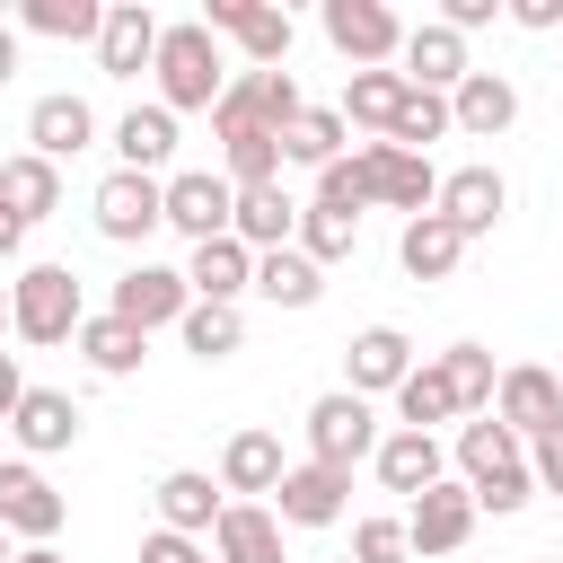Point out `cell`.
<instances>
[{
	"label": "cell",
	"instance_id": "cell-1",
	"mask_svg": "<svg viewBox=\"0 0 563 563\" xmlns=\"http://www.w3.org/2000/svg\"><path fill=\"white\" fill-rule=\"evenodd\" d=\"M150 70H158V106H167V114H211V106L229 97V62H220V35H211L202 18L158 26Z\"/></svg>",
	"mask_w": 563,
	"mask_h": 563
},
{
	"label": "cell",
	"instance_id": "cell-2",
	"mask_svg": "<svg viewBox=\"0 0 563 563\" xmlns=\"http://www.w3.org/2000/svg\"><path fill=\"white\" fill-rule=\"evenodd\" d=\"M79 273L70 264H26L18 282H9V334L18 343H70L79 334Z\"/></svg>",
	"mask_w": 563,
	"mask_h": 563
},
{
	"label": "cell",
	"instance_id": "cell-3",
	"mask_svg": "<svg viewBox=\"0 0 563 563\" xmlns=\"http://www.w3.org/2000/svg\"><path fill=\"white\" fill-rule=\"evenodd\" d=\"M88 220H97V238H114V246H141L150 229H167V176H132V167L97 176V194H88Z\"/></svg>",
	"mask_w": 563,
	"mask_h": 563
},
{
	"label": "cell",
	"instance_id": "cell-4",
	"mask_svg": "<svg viewBox=\"0 0 563 563\" xmlns=\"http://www.w3.org/2000/svg\"><path fill=\"white\" fill-rule=\"evenodd\" d=\"M369 449H378V405H369V396L334 387V396H317V405H308V457H317V466L352 475Z\"/></svg>",
	"mask_w": 563,
	"mask_h": 563
},
{
	"label": "cell",
	"instance_id": "cell-5",
	"mask_svg": "<svg viewBox=\"0 0 563 563\" xmlns=\"http://www.w3.org/2000/svg\"><path fill=\"white\" fill-rule=\"evenodd\" d=\"M325 44H334L352 70H396L405 18H396L387 0H325Z\"/></svg>",
	"mask_w": 563,
	"mask_h": 563
},
{
	"label": "cell",
	"instance_id": "cell-6",
	"mask_svg": "<svg viewBox=\"0 0 563 563\" xmlns=\"http://www.w3.org/2000/svg\"><path fill=\"white\" fill-rule=\"evenodd\" d=\"M211 141H220V176L246 194V185H282V132H264L238 97L211 106Z\"/></svg>",
	"mask_w": 563,
	"mask_h": 563
},
{
	"label": "cell",
	"instance_id": "cell-7",
	"mask_svg": "<svg viewBox=\"0 0 563 563\" xmlns=\"http://www.w3.org/2000/svg\"><path fill=\"white\" fill-rule=\"evenodd\" d=\"M352 158H361L369 202H387V211H405V220H422V211L440 202V167H431V158H413V150H396V141H361Z\"/></svg>",
	"mask_w": 563,
	"mask_h": 563
},
{
	"label": "cell",
	"instance_id": "cell-8",
	"mask_svg": "<svg viewBox=\"0 0 563 563\" xmlns=\"http://www.w3.org/2000/svg\"><path fill=\"white\" fill-rule=\"evenodd\" d=\"M202 26H211V35H238L246 70H290V9H264V0H202Z\"/></svg>",
	"mask_w": 563,
	"mask_h": 563
},
{
	"label": "cell",
	"instance_id": "cell-9",
	"mask_svg": "<svg viewBox=\"0 0 563 563\" xmlns=\"http://www.w3.org/2000/svg\"><path fill=\"white\" fill-rule=\"evenodd\" d=\"M493 422L528 449V440H545L554 422H563V378L554 369H537V361H519V369H501V387H493Z\"/></svg>",
	"mask_w": 563,
	"mask_h": 563
},
{
	"label": "cell",
	"instance_id": "cell-10",
	"mask_svg": "<svg viewBox=\"0 0 563 563\" xmlns=\"http://www.w3.org/2000/svg\"><path fill=\"white\" fill-rule=\"evenodd\" d=\"M431 211H440V220H449V229L475 246V238H493V229H501V211H510V176L475 158V167L440 176V202H431Z\"/></svg>",
	"mask_w": 563,
	"mask_h": 563
},
{
	"label": "cell",
	"instance_id": "cell-11",
	"mask_svg": "<svg viewBox=\"0 0 563 563\" xmlns=\"http://www.w3.org/2000/svg\"><path fill=\"white\" fill-rule=\"evenodd\" d=\"M62 519H70V501H62L26 457H0V528H9V537H26V545H53V537H62Z\"/></svg>",
	"mask_w": 563,
	"mask_h": 563
},
{
	"label": "cell",
	"instance_id": "cell-12",
	"mask_svg": "<svg viewBox=\"0 0 563 563\" xmlns=\"http://www.w3.org/2000/svg\"><path fill=\"white\" fill-rule=\"evenodd\" d=\"M106 308H114L123 325L158 334V325H176V317L194 308V290H185V273H176V264H150V255H141V264L114 282V299H106Z\"/></svg>",
	"mask_w": 563,
	"mask_h": 563
},
{
	"label": "cell",
	"instance_id": "cell-13",
	"mask_svg": "<svg viewBox=\"0 0 563 563\" xmlns=\"http://www.w3.org/2000/svg\"><path fill=\"white\" fill-rule=\"evenodd\" d=\"M466 537H475V493H466V484L440 475L431 493H413V510H405V545H413L422 563H431V554H457Z\"/></svg>",
	"mask_w": 563,
	"mask_h": 563
},
{
	"label": "cell",
	"instance_id": "cell-14",
	"mask_svg": "<svg viewBox=\"0 0 563 563\" xmlns=\"http://www.w3.org/2000/svg\"><path fill=\"white\" fill-rule=\"evenodd\" d=\"M466 70H475V62H466V35H449L440 18L405 26V44H396V79H405V88H431V97H449Z\"/></svg>",
	"mask_w": 563,
	"mask_h": 563
},
{
	"label": "cell",
	"instance_id": "cell-15",
	"mask_svg": "<svg viewBox=\"0 0 563 563\" xmlns=\"http://www.w3.org/2000/svg\"><path fill=\"white\" fill-rule=\"evenodd\" d=\"M229 211H238V185L229 176H211V167H185V176H167V229L176 238H229Z\"/></svg>",
	"mask_w": 563,
	"mask_h": 563
},
{
	"label": "cell",
	"instance_id": "cell-16",
	"mask_svg": "<svg viewBox=\"0 0 563 563\" xmlns=\"http://www.w3.org/2000/svg\"><path fill=\"white\" fill-rule=\"evenodd\" d=\"M343 510H352V475H334V466H317V457L273 484V519H282V528H334Z\"/></svg>",
	"mask_w": 563,
	"mask_h": 563
},
{
	"label": "cell",
	"instance_id": "cell-17",
	"mask_svg": "<svg viewBox=\"0 0 563 563\" xmlns=\"http://www.w3.org/2000/svg\"><path fill=\"white\" fill-rule=\"evenodd\" d=\"M405 369H413L405 325H361V334L343 343V387H352V396H396Z\"/></svg>",
	"mask_w": 563,
	"mask_h": 563
},
{
	"label": "cell",
	"instance_id": "cell-18",
	"mask_svg": "<svg viewBox=\"0 0 563 563\" xmlns=\"http://www.w3.org/2000/svg\"><path fill=\"white\" fill-rule=\"evenodd\" d=\"M158 53V18L150 0H106V26H97V70L106 79H141Z\"/></svg>",
	"mask_w": 563,
	"mask_h": 563
},
{
	"label": "cell",
	"instance_id": "cell-19",
	"mask_svg": "<svg viewBox=\"0 0 563 563\" xmlns=\"http://www.w3.org/2000/svg\"><path fill=\"white\" fill-rule=\"evenodd\" d=\"M519 123V88L501 79V70H466L457 88H449V132H466V141H501Z\"/></svg>",
	"mask_w": 563,
	"mask_h": 563
},
{
	"label": "cell",
	"instance_id": "cell-20",
	"mask_svg": "<svg viewBox=\"0 0 563 563\" xmlns=\"http://www.w3.org/2000/svg\"><path fill=\"white\" fill-rule=\"evenodd\" d=\"M369 466H378V484H387V493H405V501H413V493H431V484L449 475V449H440L431 431H405V422H396V431H378Z\"/></svg>",
	"mask_w": 563,
	"mask_h": 563
},
{
	"label": "cell",
	"instance_id": "cell-21",
	"mask_svg": "<svg viewBox=\"0 0 563 563\" xmlns=\"http://www.w3.org/2000/svg\"><path fill=\"white\" fill-rule=\"evenodd\" d=\"M150 501H158V528H167V537H211V519L229 510L202 466H167V475L150 484Z\"/></svg>",
	"mask_w": 563,
	"mask_h": 563
},
{
	"label": "cell",
	"instance_id": "cell-22",
	"mask_svg": "<svg viewBox=\"0 0 563 563\" xmlns=\"http://www.w3.org/2000/svg\"><path fill=\"white\" fill-rule=\"evenodd\" d=\"M26 141H35V158H79L88 141H97V114H88V97H70V88H53V97H35L26 106Z\"/></svg>",
	"mask_w": 563,
	"mask_h": 563
},
{
	"label": "cell",
	"instance_id": "cell-23",
	"mask_svg": "<svg viewBox=\"0 0 563 563\" xmlns=\"http://www.w3.org/2000/svg\"><path fill=\"white\" fill-rule=\"evenodd\" d=\"M185 290L211 299V308H238V299L255 290V255H246L238 238H202V246L185 255Z\"/></svg>",
	"mask_w": 563,
	"mask_h": 563
},
{
	"label": "cell",
	"instance_id": "cell-24",
	"mask_svg": "<svg viewBox=\"0 0 563 563\" xmlns=\"http://www.w3.org/2000/svg\"><path fill=\"white\" fill-rule=\"evenodd\" d=\"M211 563H282V519L264 501H229L211 519Z\"/></svg>",
	"mask_w": 563,
	"mask_h": 563
},
{
	"label": "cell",
	"instance_id": "cell-25",
	"mask_svg": "<svg viewBox=\"0 0 563 563\" xmlns=\"http://www.w3.org/2000/svg\"><path fill=\"white\" fill-rule=\"evenodd\" d=\"M290 229H299V202H290L282 185H246V194H238V211H229V238H238L246 255L290 246Z\"/></svg>",
	"mask_w": 563,
	"mask_h": 563
},
{
	"label": "cell",
	"instance_id": "cell-26",
	"mask_svg": "<svg viewBox=\"0 0 563 563\" xmlns=\"http://www.w3.org/2000/svg\"><path fill=\"white\" fill-rule=\"evenodd\" d=\"M9 431H18V449H26V457H53V449H70V440H79V405H70L62 387H26V396H18V413H9Z\"/></svg>",
	"mask_w": 563,
	"mask_h": 563
},
{
	"label": "cell",
	"instance_id": "cell-27",
	"mask_svg": "<svg viewBox=\"0 0 563 563\" xmlns=\"http://www.w3.org/2000/svg\"><path fill=\"white\" fill-rule=\"evenodd\" d=\"M167 158H176V114H167V106H132V114L114 123V167L158 176Z\"/></svg>",
	"mask_w": 563,
	"mask_h": 563
},
{
	"label": "cell",
	"instance_id": "cell-28",
	"mask_svg": "<svg viewBox=\"0 0 563 563\" xmlns=\"http://www.w3.org/2000/svg\"><path fill=\"white\" fill-rule=\"evenodd\" d=\"M396 264H405L413 282H449V273L466 264V238H457L440 211H422V220H405V238H396Z\"/></svg>",
	"mask_w": 563,
	"mask_h": 563
},
{
	"label": "cell",
	"instance_id": "cell-29",
	"mask_svg": "<svg viewBox=\"0 0 563 563\" xmlns=\"http://www.w3.org/2000/svg\"><path fill=\"white\" fill-rule=\"evenodd\" d=\"M70 343L88 352V369H97V378H132V369H141V352H150V334H141V325H123L114 308L79 317V334H70Z\"/></svg>",
	"mask_w": 563,
	"mask_h": 563
},
{
	"label": "cell",
	"instance_id": "cell-30",
	"mask_svg": "<svg viewBox=\"0 0 563 563\" xmlns=\"http://www.w3.org/2000/svg\"><path fill=\"white\" fill-rule=\"evenodd\" d=\"M282 475H290V457H282L273 431H229V449H220V493H273Z\"/></svg>",
	"mask_w": 563,
	"mask_h": 563
},
{
	"label": "cell",
	"instance_id": "cell-31",
	"mask_svg": "<svg viewBox=\"0 0 563 563\" xmlns=\"http://www.w3.org/2000/svg\"><path fill=\"white\" fill-rule=\"evenodd\" d=\"M0 202L35 229V220H53L62 211V167L53 158H35V150H18V158H0Z\"/></svg>",
	"mask_w": 563,
	"mask_h": 563
},
{
	"label": "cell",
	"instance_id": "cell-32",
	"mask_svg": "<svg viewBox=\"0 0 563 563\" xmlns=\"http://www.w3.org/2000/svg\"><path fill=\"white\" fill-rule=\"evenodd\" d=\"M229 97H238L264 132H290V123H299V106H308L290 70H238V79H229Z\"/></svg>",
	"mask_w": 563,
	"mask_h": 563
},
{
	"label": "cell",
	"instance_id": "cell-33",
	"mask_svg": "<svg viewBox=\"0 0 563 563\" xmlns=\"http://www.w3.org/2000/svg\"><path fill=\"white\" fill-rule=\"evenodd\" d=\"M396 106H405V79H396V70H352V79H343V106H334V114H343V132L361 123V132H378V141H387Z\"/></svg>",
	"mask_w": 563,
	"mask_h": 563
},
{
	"label": "cell",
	"instance_id": "cell-34",
	"mask_svg": "<svg viewBox=\"0 0 563 563\" xmlns=\"http://www.w3.org/2000/svg\"><path fill=\"white\" fill-rule=\"evenodd\" d=\"M255 290H264L273 308H317V299H325V273H317L299 246H273V255H255Z\"/></svg>",
	"mask_w": 563,
	"mask_h": 563
},
{
	"label": "cell",
	"instance_id": "cell-35",
	"mask_svg": "<svg viewBox=\"0 0 563 563\" xmlns=\"http://www.w3.org/2000/svg\"><path fill=\"white\" fill-rule=\"evenodd\" d=\"M18 26L26 35H53V44H97L106 0H18Z\"/></svg>",
	"mask_w": 563,
	"mask_h": 563
},
{
	"label": "cell",
	"instance_id": "cell-36",
	"mask_svg": "<svg viewBox=\"0 0 563 563\" xmlns=\"http://www.w3.org/2000/svg\"><path fill=\"white\" fill-rule=\"evenodd\" d=\"M343 141H352V132H343V114H334V106H299V123L282 132V167H334V158H343Z\"/></svg>",
	"mask_w": 563,
	"mask_h": 563
},
{
	"label": "cell",
	"instance_id": "cell-37",
	"mask_svg": "<svg viewBox=\"0 0 563 563\" xmlns=\"http://www.w3.org/2000/svg\"><path fill=\"white\" fill-rule=\"evenodd\" d=\"M431 361H440V378H449L457 413H493V387H501V369H493V352H484V343H449V352H431Z\"/></svg>",
	"mask_w": 563,
	"mask_h": 563
},
{
	"label": "cell",
	"instance_id": "cell-38",
	"mask_svg": "<svg viewBox=\"0 0 563 563\" xmlns=\"http://www.w3.org/2000/svg\"><path fill=\"white\" fill-rule=\"evenodd\" d=\"M396 413H405V431H431V440H440V422H457V396H449L440 361H413V369H405V387H396Z\"/></svg>",
	"mask_w": 563,
	"mask_h": 563
},
{
	"label": "cell",
	"instance_id": "cell-39",
	"mask_svg": "<svg viewBox=\"0 0 563 563\" xmlns=\"http://www.w3.org/2000/svg\"><path fill=\"white\" fill-rule=\"evenodd\" d=\"M176 334H185V352H194V361H229V352L246 343V317H238V308H211V299H194V308L176 317Z\"/></svg>",
	"mask_w": 563,
	"mask_h": 563
},
{
	"label": "cell",
	"instance_id": "cell-40",
	"mask_svg": "<svg viewBox=\"0 0 563 563\" xmlns=\"http://www.w3.org/2000/svg\"><path fill=\"white\" fill-rule=\"evenodd\" d=\"M387 141H396V150H413V158H431V141H449V97H431V88H405V106H396Z\"/></svg>",
	"mask_w": 563,
	"mask_h": 563
},
{
	"label": "cell",
	"instance_id": "cell-41",
	"mask_svg": "<svg viewBox=\"0 0 563 563\" xmlns=\"http://www.w3.org/2000/svg\"><path fill=\"white\" fill-rule=\"evenodd\" d=\"M290 246H299V255L325 273V264H343V255L361 246V220H334V211H308V202H299V229H290Z\"/></svg>",
	"mask_w": 563,
	"mask_h": 563
},
{
	"label": "cell",
	"instance_id": "cell-42",
	"mask_svg": "<svg viewBox=\"0 0 563 563\" xmlns=\"http://www.w3.org/2000/svg\"><path fill=\"white\" fill-rule=\"evenodd\" d=\"M519 457H528V449H519V440H510L493 413L457 422V466H466V484H475V475H493V466H519Z\"/></svg>",
	"mask_w": 563,
	"mask_h": 563
},
{
	"label": "cell",
	"instance_id": "cell-43",
	"mask_svg": "<svg viewBox=\"0 0 563 563\" xmlns=\"http://www.w3.org/2000/svg\"><path fill=\"white\" fill-rule=\"evenodd\" d=\"M308 211H334V220H361V211H369V185H361V158H334V167H317V194H308Z\"/></svg>",
	"mask_w": 563,
	"mask_h": 563
},
{
	"label": "cell",
	"instance_id": "cell-44",
	"mask_svg": "<svg viewBox=\"0 0 563 563\" xmlns=\"http://www.w3.org/2000/svg\"><path fill=\"white\" fill-rule=\"evenodd\" d=\"M466 493H475V519H484V510H493V519H510V510H528L537 475H528V457H519V466H493V475H475Z\"/></svg>",
	"mask_w": 563,
	"mask_h": 563
},
{
	"label": "cell",
	"instance_id": "cell-45",
	"mask_svg": "<svg viewBox=\"0 0 563 563\" xmlns=\"http://www.w3.org/2000/svg\"><path fill=\"white\" fill-rule=\"evenodd\" d=\"M352 563H413L405 519H361V528H352Z\"/></svg>",
	"mask_w": 563,
	"mask_h": 563
},
{
	"label": "cell",
	"instance_id": "cell-46",
	"mask_svg": "<svg viewBox=\"0 0 563 563\" xmlns=\"http://www.w3.org/2000/svg\"><path fill=\"white\" fill-rule=\"evenodd\" d=\"M528 475H537V493L563 501V422H554L545 440H528Z\"/></svg>",
	"mask_w": 563,
	"mask_h": 563
},
{
	"label": "cell",
	"instance_id": "cell-47",
	"mask_svg": "<svg viewBox=\"0 0 563 563\" xmlns=\"http://www.w3.org/2000/svg\"><path fill=\"white\" fill-rule=\"evenodd\" d=\"M132 563H211V545H202V537H167V528H150Z\"/></svg>",
	"mask_w": 563,
	"mask_h": 563
},
{
	"label": "cell",
	"instance_id": "cell-48",
	"mask_svg": "<svg viewBox=\"0 0 563 563\" xmlns=\"http://www.w3.org/2000/svg\"><path fill=\"white\" fill-rule=\"evenodd\" d=\"M501 18L528 26V35H554V26H563V0H501Z\"/></svg>",
	"mask_w": 563,
	"mask_h": 563
},
{
	"label": "cell",
	"instance_id": "cell-49",
	"mask_svg": "<svg viewBox=\"0 0 563 563\" xmlns=\"http://www.w3.org/2000/svg\"><path fill=\"white\" fill-rule=\"evenodd\" d=\"M493 18H501V0H449V9H440L449 35H475V26H493Z\"/></svg>",
	"mask_w": 563,
	"mask_h": 563
},
{
	"label": "cell",
	"instance_id": "cell-50",
	"mask_svg": "<svg viewBox=\"0 0 563 563\" xmlns=\"http://www.w3.org/2000/svg\"><path fill=\"white\" fill-rule=\"evenodd\" d=\"M18 396H26V369H18V352H0V422L18 413Z\"/></svg>",
	"mask_w": 563,
	"mask_h": 563
},
{
	"label": "cell",
	"instance_id": "cell-51",
	"mask_svg": "<svg viewBox=\"0 0 563 563\" xmlns=\"http://www.w3.org/2000/svg\"><path fill=\"white\" fill-rule=\"evenodd\" d=\"M18 246H26V220H18V211H9V202H0V264H9V255H18Z\"/></svg>",
	"mask_w": 563,
	"mask_h": 563
},
{
	"label": "cell",
	"instance_id": "cell-52",
	"mask_svg": "<svg viewBox=\"0 0 563 563\" xmlns=\"http://www.w3.org/2000/svg\"><path fill=\"white\" fill-rule=\"evenodd\" d=\"M18 79V26H0V88Z\"/></svg>",
	"mask_w": 563,
	"mask_h": 563
},
{
	"label": "cell",
	"instance_id": "cell-53",
	"mask_svg": "<svg viewBox=\"0 0 563 563\" xmlns=\"http://www.w3.org/2000/svg\"><path fill=\"white\" fill-rule=\"evenodd\" d=\"M18 563H62V554L53 545H18Z\"/></svg>",
	"mask_w": 563,
	"mask_h": 563
},
{
	"label": "cell",
	"instance_id": "cell-54",
	"mask_svg": "<svg viewBox=\"0 0 563 563\" xmlns=\"http://www.w3.org/2000/svg\"><path fill=\"white\" fill-rule=\"evenodd\" d=\"M0 563H18V545H9V528H0Z\"/></svg>",
	"mask_w": 563,
	"mask_h": 563
},
{
	"label": "cell",
	"instance_id": "cell-55",
	"mask_svg": "<svg viewBox=\"0 0 563 563\" xmlns=\"http://www.w3.org/2000/svg\"><path fill=\"white\" fill-rule=\"evenodd\" d=\"M0 334H9V282H0Z\"/></svg>",
	"mask_w": 563,
	"mask_h": 563
},
{
	"label": "cell",
	"instance_id": "cell-56",
	"mask_svg": "<svg viewBox=\"0 0 563 563\" xmlns=\"http://www.w3.org/2000/svg\"><path fill=\"white\" fill-rule=\"evenodd\" d=\"M343 563H352V554H343Z\"/></svg>",
	"mask_w": 563,
	"mask_h": 563
},
{
	"label": "cell",
	"instance_id": "cell-57",
	"mask_svg": "<svg viewBox=\"0 0 563 563\" xmlns=\"http://www.w3.org/2000/svg\"><path fill=\"white\" fill-rule=\"evenodd\" d=\"M554 563H563V554H554Z\"/></svg>",
	"mask_w": 563,
	"mask_h": 563
}]
</instances>
